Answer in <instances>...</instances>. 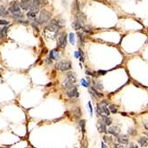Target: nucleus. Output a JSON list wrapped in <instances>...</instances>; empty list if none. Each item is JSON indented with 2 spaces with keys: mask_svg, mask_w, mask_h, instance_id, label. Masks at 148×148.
<instances>
[{
  "mask_svg": "<svg viewBox=\"0 0 148 148\" xmlns=\"http://www.w3.org/2000/svg\"><path fill=\"white\" fill-rule=\"evenodd\" d=\"M144 128H145L146 129L148 130V121H146V122L144 123Z\"/></svg>",
  "mask_w": 148,
  "mask_h": 148,
  "instance_id": "c85d7f7f",
  "label": "nucleus"
},
{
  "mask_svg": "<svg viewBox=\"0 0 148 148\" xmlns=\"http://www.w3.org/2000/svg\"><path fill=\"white\" fill-rule=\"evenodd\" d=\"M104 140L105 141L106 143H108V144H110V143L112 142V139L111 137H108V136H104Z\"/></svg>",
  "mask_w": 148,
  "mask_h": 148,
  "instance_id": "2eb2a0df",
  "label": "nucleus"
},
{
  "mask_svg": "<svg viewBox=\"0 0 148 148\" xmlns=\"http://www.w3.org/2000/svg\"><path fill=\"white\" fill-rule=\"evenodd\" d=\"M74 113H75V115L77 116V117H79V116H80V114H81L80 109H79V108H76V109L74 110Z\"/></svg>",
  "mask_w": 148,
  "mask_h": 148,
  "instance_id": "a211bd4d",
  "label": "nucleus"
},
{
  "mask_svg": "<svg viewBox=\"0 0 148 148\" xmlns=\"http://www.w3.org/2000/svg\"><path fill=\"white\" fill-rule=\"evenodd\" d=\"M81 83H82V85H83V86H84V87H86V88H87V87H88V86H89V83H88V81H86V80H85V79H81Z\"/></svg>",
  "mask_w": 148,
  "mask_h": 148,
  "instance_id": "412c9836",
  "label": "nucleus"
},
{
  "mask_svg": "<svg viewBox=\"0 0 148 148\" xmlns=\"http://www.w3.org/2000/svg\"><path fill=\"white\" fill-rule=\"evenodd\" d=\"M75 56H76V57H79V52H77V53H75Z\"/></svg>",
  "mask_w": 148,
  "mask_h": 148,
  "instance_id": "7c9ffc66",
  "label": "nucleus"
},
{
  "mask_svg": "<svg viewBox=\"0 0 148 148\" xmlns=\"http://www.w3.org/2000/svg\"><path fill=\"white\" fill-rule=\"evenodd\" d=\"M113 148H125L124 146H122V144H116L113 145Z\"/></svg>",
  "mask_w": 148,
  "mask_h": 148,
  "instance_id": "b1692460",
  "label": "nucleus"
},
{
  "mask_svg": "<svg viewBox=\"0 0 148 148\" xmlns=\"http://www.w3.org/2000/svg\"><path fill=\"white\" fill-rule=\"evenodd\" d=\"M9 11L11 12L13 14L18 16V15L21 14V6H19V4L17 2H13V4L11 5V6H10Z\"/></svg>",
  "mask_w": 148,
  "mask_h": 148,
  "instance_id": "39448f33",
  "label": "nucleus"
},
{
  "mask_svg": "<svg viewBox=\"0 0 148 148\" xmlns=\"http://www.w3.org/2000/svg\"><path fill=\"white\" fill-rule=\"evenodd\" d=\"M108 132L111 134H112V135L114 136H118L120 133V128H118V127H111V128H108Z\"/></svg>",
  "mask_w": 148,
  "mask_h": 148,
  "instance_id": "1a4fd4ad",
  "label": "nucleus"
},
{
  "mask_svg": "<svg viewBox=\"0 0 148 148\" xmlns=\"http://www.w3.org/2000/svg\"><path fill=\"white\" fill-rule=\"evenodd\" d=\"M88 108H89V111H90V114L92 115V107H91V104L88 103Z\"/></svg>",
  "mask_w": 148,
  "mask_h": 148,
  "instance_id": "bb28decb",
  "label": "nucleus"
},
{
  "mask_svg": "<svg viewBox=\"0 0 148 148\" xmlns=\"http://www.w3.org/2000/svg\"><path fill=\"white\" fill-rule=\"evenodd\" d=\"M78 35H79V39L81 40V43L84 42V36H83L82 34H80V33H79V34H78Z\"/></svg>",
  "mask_w": 148,
  "mask_h": 148,
  "instance_id": "5701e85b",
  "label": "nucleus"
},
{
  "mask_svg": "<svg viewBox=\"0 0 148 148\" xmlns=\"http://www.w3.org/2000/svg\"><path fill=\"white\" fill-rule=\"evenodd\" d=\"M128 148H138L137 147V145L136 144H134V143H131V144H129V147Z\"/></svg>",
  "mask_w": 148,
  "mask_h": 148,
  "instance_id": "a878e982",
  "label": "nucleus"
},
{
  "mask_svg": "<svg viewBox=\"0 0 148 148\" xmlns=\"http://www.w3.org/2000/svg\"><path fill=\"white\" fill-rule=\"evenodd\" d=\"M101 145H102V148H108L107 146H106L105 144H104V143H102V144H101Z\"/></svg>",
  "mask_w": 148,
  "mask_h": 148,
  "instance_id": "c756f323",
  "label": "nucleus"
},
{
  "mask_svg": "<svg viewBox=\"0 0 148 148\" xmlns=\"http://www.w3.org/2000/svg\"><path fill=\"white\" fill-rule=\"evenodd\" d=\"M9 22L6 20H0V25H7Z\"/></svg>",
  "mask_w": 148,
  "mask_h": 148,
  "instance_id": "4be33fe9",
  "label": "nucleus"
},
{
  "mask_svg": "<svg viewBox=\"0 0 148 148\" xmlns=\"http://www.w3.org/2000/svg\"><path fill=\"white\" fill-rule=\"evenodd\" d=\"M70 41H71V44H74V43H75V38H74V34H73V33H71V34H70Z\"/></svg>",
  "mask_w": 148,
  "mask_h": 148,
  "instance_id": "f3484780",
  "label": "nucleus"
},
{
  "mask_svg": "<svg viewBox=\"0 0 148 148\" xmlns=\"http://www.w3.org/2000/svg\"><path fill=\"white\" fill-rule=\"evenodd\" d=\"M97 128L100 132H106V125L104 123V121H98L97 123Z\"/></svg>",
  "mask_w": 148,
  "mask_h": 148,
  "instance_id": "9b49d317",
  "label": "nucleus"
},
{
  "mask_svg": "<svg viewBox=\"0 0 148 148\" xmlns=\"http://www.w3.org/2000/svg\"><path fill=\"white\" fill-rule=\"evenodd\" d=\"M36 13H35V12H33V11H29V13H28V16L31 17V18H34V17L36 16Z\"/></svg>",
  "mask_w": 148,
  "mask_h": 148,
  "instance_id": "aec40b11",
  "label": "nucleus"
},
{
  "mask_svg": "<svg viewBox=\"0 0 148 148\" xmlns=\"http://www.w3.org/2000/svg\"><path fill=\"white\" fill-rule=\"evenodd\" d=\"M67 95L69 97H71V98L79 96V92L77 90V88L76 87H71L67 91Z\"/></svg>",
  "mask_w": 148,
  "mask_h": 148,
  "instance_id": "423d86ee",
  "label": "nucleus"
},
{
  "mask_svg": "<svg viewBox=\"0 0 148 148\" xmlns=\"http://www.w3.org/2000/svg\"><path fill=\"white\" fill-rule=\"evenodd\" d=\"M59 30V24L55 20L51 21L49 25H47L44 29V35L46 39H54L57 36V33Z\"/></svg>",
  "mask_w": 148,
  "mask_h": 148,
  "instance_id": "f257e3e1",
  "label": "nucleus"
},
{
  "mask_svg": "<svg viewBox=\"0 0 148 148\" xmlns=\"http://www.w3.org/2000/svg\"><path fill=\"white\" fill-rule=\"evenodd\" d=\"M138 144H140V145L143 146V147L148 145V138L147 137H142L138 140Z\"/></svg>",
  "mask_w": 148,
  "mask_h": 148,
  "instance_id": "f8f14e48",
  "label": "nucleus"
},
{
  "mask_svg": "<svg viewBox=\"0 0 148 148\" xmlns=\"http://www.w3.org/2000/svg\"><path fill=\"white\" fill-rule=\"evenodd\" d=\"M58 46L60 48H64L66 46V34L65 33H62L60 35L58 39Z\"/></svg>",
  "mask_w": 148,
  "mask_h": 148,
  "instance_id": "0eeeda50",
  "label": "nucleus"
},
{
  "mask_svg": "<svg viewBox=\"0 0 148 148\" xmlns=\"http://www.w3.org/2000/svg\"><path fill=\"white\" fill-rule=\"evenodd\" d=\"M97 88H98V89H103L102 84H98V85H97Z\"/></svg>",
  "mask_w": 148,
  "mask_h": 148,
  "instance_id": "cd10ccee",
  "label": "nucleus"
},
{
  "mask_svg": "<svg viewBox=\"0 0 148 148\" xmlns=\"http://www.w3.org/2000/svg\"><path fill=\"white\" fill-rule=\"evenodd\" d=\"M50 17H51V13L48 11H46V10H43L40 13V14H39V24L46 23V22H47L50 20Z\"/></svg>",
  "mask_w": 148,
  "mask_h": 148,
  "instance_id": "20e7f679",
  "label": "nucleus"
},
{
  "mask_svg": "<svg viewBox=\"0 0 148 148\" xmlns=\"http://www.w3.org/2000/svg\"><path fill=\"white\" fill-rule=\"evenodd\" d=\"M56 69L60 70V71H68L71 68V63L70 61H67V60H63V61H61V62H57L56 65H55Z\"/></svg>",
  "mask_w": 148,
  "mask_h": 148,
  "instance_id": "7ed1b4c3",
  "label": "nucleus"
},
{
  "mask_svg": "<svg viewBox=\"0 0 148 148\" xmlns=\"http://www.w3.org/2000/svg\"><path fill=\"white\" fill-rule=\"evenodd\" d=\"M49 56H50V59H52V60H57L59 58V53L56 50H52L50 52Z\"/></svg>",
  "mask_w": 148,
  "mask_h": 148,
  "instance_id": "ddd939ff",
  "label": "nucleus"
},
{
  "mask_svg": "<svg viewBox=\"0 0 148 148\" xmlns=\"http://www.w3.org/2000/svg\"><path fill=\"white\" fill-rule=\"evenodd\" d=\"M31 2L30 0H22L21 2V8H22L23 10H27L30 7Z\"/></svg>",
  "mask_w": 148,
  "mask_h": 148,
  "instance_id": "6e6552de",
  "label": "nucleus"
},
{
  "mask_svg": "<svg viewBox=\"0 0 148 148\" xmlns=\"http://www.w3.org/2000/svg\"><path fill=\"white\" fill-rule=\"evenodd\" d=\"M79 126H80V128H81V131L84 133L85 132V121H79Z\"/></svg>",
  "mask_w": 148,
  "mask_h": 148,
  "instance_id": "dca6fc26",
  "label": "nucleus"
},
{
  "mask_svg": "<svg viewBox=\"0 0 148 148\" xmlns=\"http://www.w3.org/2000/svg\"><path fill=\"white\" fill-rule=\"evenodd\" d=\"M79 58H80V60L81 61H84V59H83V54H82V52H81V50H79Z\"/></svg>",
  "mask_w": 148,
  "mask_h": 148,
  "instance_id": "393cba45",
  "label": "nucleus"
},
{
  "mask_svg": "<svg viewBox=\"0 0 148 148\" xmlns=\"http://www.w3.org/2000/svg\"><path fill=\"white\" fill-rule=\"evenodd\" d=\"M110 111H111L112 113H115V112H117V109H116V107L114 105H111V106H110Z\"/></svg>",
  "mask_w": 148,
  "mask_h": 148,
  "instance_id": "6ab92c4d",
  "label": "nucleus"
},
{
  "mask_svg": "<svg viewBox=\"0 0 148 148\" xmlns=\"http://www.w3.org/2000/svg\"><path fill=\"white\" fill-rule=\"evenodd\" d=\"M76 82V77L75 75L73 74V73H69L64 81L62 82V87L65 88H71L72 86L73 83Z\"/></svg>",
  "mask_w": 148,
  "mask_h": 148,
  "instance_id": "f03ea898",
  "label": "nucleus"
},
{
  "mask_svg": "<svg viewBox=\"0 0 148 148\" xmlns=\"http://www.w3.org/2000/svg\"><path fill=\"white\" fill-rule=\"evenodd\" d=\"M103 121H104V124L107 126V125H111L112 122V120L111 119V118H109L108 116H106V117H104L103 118Z\"/></svg>",
  "mask_w": 148,
  "mask_h": 148,
  "instance_id": "4468645a",
  "label": "nucleus"
},
{
  "mask_svg": "<svg viewBox=\"0 0 148 148\" xmlns=\"http://www.w3.org/2000/svg\"><path fill=\"white\" fill-rule=\"evenodd\" d=\"M118 141H119L121 144H128V137H127L126 135L120 136V137H118Z\"/></svg>",
  "mask_w": 148,
  "mask_h": 148,
  "instance_id": "9d476101",
  "label": "nucleus"
}]
</instances>
